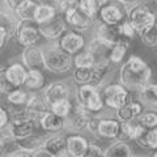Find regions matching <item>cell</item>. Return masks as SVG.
<instances>
[{"label": "cell", "instance_id": "6da1fadb", "mask_svg": "<svg viewBox=\"0 0 157 157\" xmlns=\"http://www.w3.org/2000/svg\"><path fill=\"white\" fill-rule=\"evenodd\" d=\"M152 77V70L147 63L137 55H131L122 64L119 71V82L130 92L145 86Z\"/></svg>", "mask_w": 157, "mask_h": 157}, {"label": "cell", "instance_id": "7a4b0ae2", "mask_svg": "<svg viewBox=\"0 0 157 157\" xmlns=\"http://www.w3.org/2000/svg\"><path fill=\"white\" fill-rule=\"evenodd\" d=\"M42 55L45 68L52 73H64L71 70L73 64V56L63 50L56 41H50L42 47Z\"/></svg>", "mask_w": 157, "mask_h": 157}, {"label": "cell", "instance_id": "3957f363", "mask_svg": "<svg viewBox=\"0 0 157 157\" xmlns=\"http://www.w3.org/2000/svg\"><path fill=\"white\" fill-rule=\"evenodd\" d=\"M127 20L131 22V25L135 28L136 33L141 32L143 29L151 25H155L157 22V12L148 3H135L128 8Z\"/></svg>", "mask_w": 157, "mask_h": 157}, {"label": "cell", "instance_id": "277c9868", "mask_svg": "<svg viewBox=\"0 0 157 157\" xmlns=\"http://www.w3.org/2000/svg\"><path fill=\"white\" fill-rule=\"evenodd\" d=\"M34 124L36 123L26 115L25 110H24V111L11 114V121H9V124L7 128L13 140L22 141L33 135Z\"/></svg>", "mask_w": 157, "mask_h": 157}, {"label": "cell", "instance_id": "5b68a950", "mask_svg": "<svg viewBox=\"0 0 157 157\" xmlns=\"http://www.w3.org/2000/svg\"><path fill=\"white\" fill-rule=\"evenodd\" d=\"M76 101L84 105L92 113H98L104 107V100L98 92V86L92 84H81L77 86Z\"/></svg>", "mask_w": 157, "mask_h": 157}, {"label": "cell", "instance_id": "8992f818", "mask_svg": "<svg viewBox=\"0 0 157 157\" xmlns=\"http://www.w3.org/2000/svg\"><path fill=\"white\" fill-rule=\"evenodd\" d=\"M20 45L32 46L37 45V42L41 38V33H39V24L36 20H18L17 29H16V36Z\"/></svg>", "mask_w": 157, "mask_h": 157}, {"label": "cell", "instance_id": "52a82bcc", "mask_svg": "<svg viewBox=\"0 0 157 157\" xmlns=\"http://www.w3.org/2000/svg\"><path fill=\"white\" fill-rule=\"evenodd\" d=\"M102 100H104L107 107L117 110L122 105H124L126 102L132 100V97H131V92L119 82V84L107 85L104 89V98Z\"/></svg>", "mask_w": 157, "mask_h": 157}, {"label": "cell", "instance_id": "ba28073f", "mask_svg": "<svg viewBox=\"0 0 157 157\" xmlns=\"http://www.w3.org/2000/svg\"><path fill=\"white\" fill-rule=\"evenodd\" d=\"M128 14V6L123 3H111L109 2L100 9L98 16L102 22L110 24V25H119L122 21H124Z\"/></svg>", "mask_w": 157, "mask_h": 157}, {"label": "cell", "instance_id": "9c48e42d", "mask_svg": "<svg viewBox=\"0 0 157 157\" xmlns=\"http://www.w3.org/2000/svg\"><path fill=\"white\" fill-rule=\"evenodd\" d=\"M92 118V111L89 109H86L84 105H81L80 102H75L72 104V107L68 115L66 118V121L68 122V126L75 131H82L86 128L88 123H89Z\"/></svg>", "mask_w": 157, "mask_h": 157}, {"label": "cell", "instance_id": "30bf717a", "mask_svg": "<svg viewBox=\"0 0 157 157\" xmlns=\"http://www.w3.org/2000/svg\"><path fill=\"white\" fill-rule=\"evenodd\" d=\"M67 30V22L60 16L55 14L50 20L39 24V33L47 41H56Z\"/></svg>", "mask_w": 157, "mask_h": 157}, {"label": "cell", "instance_id": "8fae6325", "mask_svg": "<svg viewBox=\"0 0 157 157\" xmlns=\"http://www.w3.org/2000/svg\"><path fill=\"white\" fill-rule=\"evenodd\" d=\"M58 42L63 50H66L71 55L80 52L85 47V38L81 36L80 32L76 30H66L58 39Z\"/></svg>", "mask_w": 157, "mask_h": 157}, {"label": "cell", "instance_id": "7c38bea8", "mask_svg": "<svg viewBox=\"0 0 157 157\" xmlns=\"http://www.w3.org/2000/svg\"><path fill=\"white\" fill-rule=\"evenodd\" d=\"M70 94H71L70 86L64 81H54L43 88V98H45L48 106L55 104L58 101L68 100Z\"/></svg>", "mask_w": 157, "mask_h": 157}, {"label": "cell", "instance_id": "4fadbf2b", "mask_svg": "<svg viewBox=\"0 0 157 157\" xmlns=\"http://www.w3.org/2000/svg\"><path fill=\"white\" fill-rule=\"evenodd\" d=\"M64 17H66V22L71 26L72 30H76L80 33L86 32L88 29H90L93 24V18L89 14H86L80 7H77L73 11L66 13Z\"/></svg>", "mask_w": 157, "mask_h": 157}, {"label": "cell", "instance_id": "5bb4252c", "mask_svg": "<svg viewBox=\"0 0 157 157\" xmlns=\"http://www.w3.org/2000/svg\"><path fill=\"white\" fill-rule=\"evenodd\" d=\"M48 111H50V106L47 105L45 98H41L36 94L29 96V100L25 106V113L34 123H39V121L43 118V115Z\"/></svg>", "mask_w": 157, "mask_h": 157}, {"label": "cell", "instance_id": "9a60e30c", "mask_svg": "<svg viewBox=\"0 0 157 157\" xmlns=\"http://www.w3.org/2000/svg\"><path fill=\"white\" fill-rule=\"evenodd\" d=\"M21 60H22V64L25 66L28 70H32V68L42 70V68H45L42 48L37 47L36 45L24 47V50L21 52Z\"/></svg>", "mask_w": 157, "mask_h": 157}, {"label": "cell", "instance_id": "2e32d148", "mask_svg": "<svg viewBox=\"0 0 157 157\" xmlns=\"http://www.w3.org/2000/svg\"><path fill=\"white\" fill-rule=\"evenodd\" d=\"M6 96H7V106H8L6 109L8 110L9 115H11V114H14V113L25 110L26 102L30 94L26 90L21 89V88H16V89L7 93Z\"/></svg>", "mask_w": 157, "mask_h": 157}, {"label": "cell", "instance_id": "e0dca14e", "mask_svg": "<svg viewBox=\"0 0 157 157\" xmlns=\"http://www.w3.org/2000/svg\"><path fill=\"white\" fill-rule=\"evenodd\" d=\"M43 147L46 148V151L50 153L51 157L70 156L67 151V137L59 135L58 132L43 139Z\"/></svg>", "mask_w": 157, "mask_h": 157}, {"label": "cell", "instance_id": "ac0fdd59", "mask_svg": "<svg viewBox=\"0 0 157 157\" xmlns=\"http://www.w3.org/2000/svg\"><path fill=\"white\" fill-rule=\"evenodd\" d=\"M144 130L145 128L140 124V122L137 121V118L136 119L128 121V122H121L115 140H121V141L135 140Z\"/></svg>", "mask_w": 157, "mask_h": 157}, {"label": "cell", "instance_id": "d6986e66", "mask_svg": "<svg viewBox=\"0 0 157 157\" xmlns=\"http://www.w3.org/2000/svg\"><path fill=\"white\" fill-rule=\"evenodd\" d=\"M141 113H143V104L136 100H130L124 105H122L119 109L115 110L117 119L119 122H128L136 119Z\"/></svg>", "mask_w": 157, "mask_h": 157}, {"label": "cell", "instance_id": "ffe728a7", "mask_svg": "<svg viewBox=\"0 0 157 157\" xmlns=\"http://www.w3.org/2000/svg\"><path fill=\"white\" fill-rule=\"evenodd\" d=\"M96 38L113 46L122 38V36L119 33V29H118V25H110V24H106V22H101L97 26Z\"/></svg>", "mask_w": 157, "mask_h": 157}, {"label": "cell", "instance_id": "44dd1931", "mask_svg": "<svg viewBox=\"0 0 157 157\" xmlns=\"http://www.w3.org/2000/svg\"><path fill=\"white\" fill-rule=\"evenodd\" d=\"M88 145L89 141L78 134H72L67 137V151L72 157H84Z\"/></svg>", "mask_w": 157, "mask_h": 157}, {"label": "cell", "instance_id": "7402d4cb", "mask_svg": "<svg viewBox=\"0 0 157 157\" xmlns=\"http://www.w3.org/2000/svg\"><path fill=\"white\" fill-rule=\"evenodd\" d=\"M18 18L11 11H0V33H3L7 39L16 36Z\"/></svg>", "mask_w": 157, "mask_h": 157}, {"label": "cell", "instance_id": "603a6c76", "mask_svg": "<svg viewBox=\"0 0 157 157\" xmlns=\"http://www.w3.org/2000/svg\"><path fill=\"white\" fill-rule=\"evenodd\" d=\"M39 124H41V127L45 131L51 132V134H56V132H60L66 127V119L56 114H54L50 110L39 121Z\"/></svg>", "mask_w": 157, "mask_h": 157}, {"label": "cell", "instance_id": "cb8c5ba5", "mask_svg": "<svg viewBox=\"0 0 157 157\" xmlns=\"http://www.w3.org/2000/svg\"><path fill=\"white\" fill-rule=\"evenodd\" d=\"M6 72H7L8 80L11 81V84L14 88L24 86V82H25V78H26V72H28V68L24 64H21V63H13V64L8 66L6 68Z\"/></svg>", "mask_w": 157, "mask_h": 157}, {"label": "cell", "instance_id": "d4e9b609", "mask_svg": "<svg viewBox=\"0 0 157 157\" xmlns=\"http://www.w3.org/2000/svg\"><path fill=\"white\" fill-rule=\"evenodd\" d=\"M24 88L28 92H38L45 88V76L41 70L32 68L26 72V78L24 82Z\"/></svg>", "mask_w": 157, "mask_h": 157}, {"label": "cell", "instance_id": "484cf974", "mask_svg": "<svg viewBox=\"0 0 157 157\" xmlns=\"http://www.w3.org/2000/svg\"><path fill=\"white\" fill-rule=\"evenodd\" d=\"M119 124H121V122L118 119H100L98 130H97L98 137L115 139L118 130H119Z\"/></svg>", "mask_w": 157, "mask_h": 157}, {"label": "cell", "instance_id": "4316f807", "mask_svg": "<svg viewBox=\"0 0 157 157\" xmlns=\"http://www.w3.org/2000/svg\"><path fill=\"white\" fill-rule=\"evenodd\" d=\"M130 42H131L130 38L122 37L117 43H114V45L111 46V48H110V63L118 64V63H121L123 60V58L126 56L127 51H128Z\"/></svg>", "mask_w": 157, "mask_h": 157}, {"label": "cell", "instance_id": "83f0119b", "mask_svg": "<svg viewBox=\"0 0 157 157\" xmlns=\"http://www.w3.org/2000/svg\"><path fill=\"white\" fill-rule=\"evenodd\" d=\"M104 156L106 157H131L134 156V151L126 141L117 140L104 151Z\"/></svg>", "mask_w": 157, "mask_h": 157}, {"label": "cell", "instance_id": "f1b7e54d", "mask_svg": "<svg viewBox=\"0 0 157 157\" xmlns=\"http://www.w3.org/2000/svg\"><path fill=\"white\" fill-rule=\"evenodd\" d=\"M136 144L145 149H156L157 148V127L145 128L141 134L135 139Z\"/></svg>", "mask_w": 157, "mask_h": 157}, {"label": "cell", "instance_id": "f546056e", "mask_svg": "<svg viewBox=\"0 0 157 157\" xmlns=\"http://www.w3.org/2000/svg\"><path fill=\"white\" fill-rule=\"evenodd\" d=\"M139 101L145 106L157 107V84L148 82L139 90Z\"/></svg>", "mask_w": 157, "mask_h": 157}, {"label": "cell", "instance_id": "4dcf8cb0", "mask_svg": "<svg viewBox=\"0 0 157 157\" xmlns=\"http://www.w3.org/2000/svg\"><path fill=\"white\" fill-rule=\"evenodd\" d=\"M38 4L34 0H24L13 13L18 20H34Z\"/></svg>", "mask_w": 157, "mask_h": 157}, {"label": "cell", "instance_id": "1f68e13d", "mask_svg": "<svg viewBox=\"0 0 157 157\" xmlns=\"http://www.w3.org/2000/svg\"><path fill=\"white\" fill-rule=\"evenodd\" d=\"M109 2L110 0H78V7L86 14H89L92 18H94L100 12V9Z\"/></svg>", "mask_w": 157, "mask_h": 157}, {"label": "cell", "instance_id": "d6a6232c", "mask_svg": "<svg viewBox=\"0 0 157 157\" xmlns=\"http://www.w3.org/2000/svg\"><path fill=\"white\" fill-rule=\"evenodd\" d=\"M139 37L143 42V45H145L147 47H157V22L155 25H151L148 28L143 29L141 32L137 33Z\"/></svg>", "mask_w": 157, "mask_h": 157}, {"label": "cell", "instance_id": "836d02e7", "mask_svg": "<svg viewBox=\"0 0 157 157\" xmlns=\"http://www.w3.org/2000/svg\"><path fill=\"white\" fill-rule=\"evenodd\" d=\"M73 64L75 67H93L96 64L94 56L89 50H81L73 55Z\"/></svg>", "mask_w": 157, "mask_h": 157}, {"label": "cell", "instance_id": "e575fe53", "mask_svg": "<svg viewBox=\"0 0 157 157\" xmlns=\"http://www.w3.org/2000/svg\"><path fill=\"white\" fill-rule=\"evenodd\" d=\"M56 14V7L52 6H45V4H38L37 11H36V21L38 24L45 22L47 20H50Z\"/></svg>", "mask_w": 157, "mask_h": 157}, {"label": "cell", "instance_id": "d590c367", "mask_svg": "<svg viewBox=\"0 0 157 157\" xmlns=\"http://www.w3.org/2000/svg\"><path fill=\"white\" fill-rule=\"evenodd\" d=\"M71 107H72V102L70 101V98H68V100H62V101H58L55 104L50 105V110L54 113V114H56V115L66 119L68 113L71 110Z\"/></svg>", "mask_w": 157, "mask_h": 157}, {"label": "cell", "instance_id": "8d00e7d4", "mask_svg": "<svg viewBox=\"0 0 157 157\" xmlns=\"http://www.w3.org/2000/svg\"><path fill=\"white\" fill-rule=\"evenodd\" d=\"M137 121L140 122V124L144 128H153L157 127V113L156 111H147V113H141L137 117Z\"/></svg>", "mask_w": 157, "mask_h": 157}, {"label": "cell", "instance_id": "74e56055", "mask_svg": "<svg viewBox=\"0 0 157 157\" xmlns=\"http://www.w3.org/2000/svg\"><path fill=\"white\" fill-rule=\"evenodd\" d=\"M6 68L7 67L0 66V93H2V94H7V93H9L11 90L16 89V88L11 84V81L8 80Z\"/></svg>", "mask_w": 157, "mask_h": 157}, {"label": "cell", "instance_id": "f35d334b", "mask_svg": "<svg viewBox=\"0 0 157 157\" xmlns=\"http://www.w3.org/2000/svg\"><path fill=\"white\" fill-rule=\"evenodd\" d=\"M118 29H119V33H121L122 37H126V38H130V39L134 38L135 34H136L135 28L131 25V22L127 18L124 20V21H122L119 25H118Z\"/></svg>", "mask_w": 157, "mask_h": 157}, {"label": "cell", "instance_id": "ab89813d", "mask_svg": "<svg viewBox=\"0 0 157 157\" xmlns=\"http://www.w3.org/2000/svg\"><path fill=\"white\" fill-rule=\"evenodd\" d=\"M77 7H78V0H59L56 9L60 13L66 14L68 12L73 11V9L77 8Z\"/></svg>", "mask_w": 157, "mask_h": 157}, {"label": "cell", "instance_id": "60d3db41", "mask_svg": "<svg viewBox=\"0 0 157 157\" xmlns=\"http://www.w3.org/2000/svg\"><path fill=\"white\" fill-rule=\"evenodd\" d=\"M33 153H34L33 148H28V147H24V145H17L7 156L8 157H33Z\"/></svg>", "mask_w": 157, "mask_h": 157}, {"label": "cell", "instance_id": "b9f144b4", "mask_svg": "<svg viewBox=\"0 0 157 157\" xmlns=\"http://www.w3.org/2000/svg\"><path fill=\"white\" fill-rule=\"evenodd\" d=\"M104 156V149L97 144H89L85 152V157H101Z\"/></svg>", "mask_w": 157, "mask_h": 157}, {"label": "cell", "instance_id": "7bdbcfd3", "mask_svg": "<svg viewBox=\"0 0 157 157\" xmlns=\"http://www.w3.org/2000/svg\"><path fill=\"white\" fill-rule=\"evenodd\" d=\"M9 121H11V115H9L8 110L0 106V132L8 127Z\"/></svg>", "mask_w": 157, "mask_h": 157}, {"label": "cell", "instance_id": "ee69618b", "mask_svg": "<svg viewBox=\"0 0 157 157\" xmlns=\"http://www.w3.org/2000/svg\"><path fill=\"white\" fill-rule=\"evenodd\" d=\"M100 119H101V118L93 117V115H92L90 121H89V123H88V126H86V128L90 131V134H93L96 137H98V135H97V130H98V123H100Z\"/></svg>", "mask_w": 157, "mask_h": 157}, {"label": "cell", "instance_id": "f6af8a7d", "mask_svg": "<svg viewBox=\"0 0 157 157\" xmlns=\"http://www.w3.org/2000/svg\"><path fill=\"white\" fill-rule=\"evenodd\" d=\"M22 2H24V0H4V6H6V8L8 9V11L14 12V11H16V8Z\"/></svg>", "mask_w": 157, "mask_h": 157}, {"label": "cell", "instance_id": "bcb514c9", "mask_svg": "<svg viewBox=\"0 0 157 157\" xmlns=\"http://www.w3.org/2000/svg\"><path fill=\"white\" fill-rule=\"evenodd\" d=\"M7 144H6V141H4L3 139H0V156H7Z\"/></svg>", "mask_w": 157, "mask_h": 157}, {"label": "cell", "instance_id": "7dc6e473", "mask_svg": "<svg viewBox=\"0 0 157 157\" xmlns=\"http://www.w3.org/2000/svg\"><path fill=\"white\" fill-rule=\"evenodd\" d=\"M39 4H45V6H52V7H56L59 0H38Z\"/></svg>", "mask_w": 157, "mask_h": 157}, {"label": "cell", "instance_id": "c3c4849f", "mask_svg": "<svg viewBox=\"0 0 157 157\" xmlns=\"http://www.w3.org/2000/svg\"><path fill=\"white\" fill-rule=\"evenodd\" d=\"M7 41H8L7 37L4 36L3 33H0V50H2V48L4 47V45H6V42H7Z\"/></svg>", "mask_w": 157, "mask_h": 157}, {"label": "cell", "instance_id": "681fc988", "mask_svg": "<svg viewBox=\"0 0 157 157\" xmlns=\"http://www.w3.org/2000/svg\"><path fill=\"white\" fill-rule=\"evenodd\" d=\"M117 2L123 3V4H126V6H132V4H135L137 0H117Z\"/></svg>", "mask_w": 157, "mask_h": 157}, {"label": "cell", "instance_id": "f907efd6", "mask_svg": "<svg viewBox=\"0 0 157 157\" xmlns=\"http://www.w3.org/2000/svg\"><path fill=\"white\" fill-rule=\"evenodd\" d=\"M153 156H155V157H157V148L155 149V153H153Z\"/></svg>", "mask_w": 157, "mask_h": 157}, {"label": "cell", "instance_id": "816d5d0a", "mask_svg": "<svg viewBox=\"0 0 157 157\" xmlns=\"http://www.w3.org/2000/svg\"><path fill=\"white\" fill-rule=\"evenodd\" d=\"M0 94H2V93H0Z\"/></svg>", "mask_w": 157, "mask_h": 157}]
</instances>
